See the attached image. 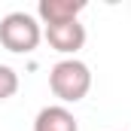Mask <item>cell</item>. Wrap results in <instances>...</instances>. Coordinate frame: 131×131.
I'll list each match as a JSON object with an SVG mask.
<instances>
[{
	"label": "cell",
	"instance_id": "6",
	"mask_svg": "<svg viewBox=\"0 0 131 131\" xmlns=\"http://www.w3.org/2000/svg\"><path fill=\"white\" fill-rule=\"evenodd\" d=\"M15 92H18V73L12 67L0 64V101H9Z\"/></svg>",
	"mask_w": 131,
	"mask_h": 131
},
{
	"label": "cell",
	"instance_id": "3",
	"mask_svg": "<svg viewBox=\"0 0 131 131\" xmlns=\"http://www.w3.org/2000/svg\"><path fill=\"white\" fill-rule=\"evenodd\" d=\"M43 37L49 40V46L55 52H64V55H73L85 46V28L79 21H64V25H46Z\"/></svg>",
	"mask_w": 131,
	"mask_h": 131
},
{
	"label": "cell",
	"instance_id": "4",
	"mask_svg": "<svg viewBox=\"0 0 131 131\" xmlns=\"http://www.w3.org/2000/svg\"><path fill=\"white\" fill-rule=\"evenodd\" d=\"M85 9L82 0H40L37 12L43 18V25H64V21H76V15Z\"/></svg>",
	"mask_w": 131,
	"mask_h": 131
},
{
	"label": "cell",
	"instance_id": "5",
	"mask_svg": "<svg viewBox=\"0 0 131 131\" xmlns=\"http://www.w3.org/2000/svg\"><path fill=\"white\" fill-rule=\"evenodd\" d=\"M34 131H79L67 107H43L34 119Z\"/></svg>",
	"mask_w": 131,
	"mask_h": 131
},
{
	"label": "cell",
	"instance_id": "1",
	"mask_svg": "<svg viewBox=\"0 0 131 131\" xmlns=\"http://www.w3.org/2000/svg\"><path fill=\"white\" fill-rule=\"evenodd\" d=\"M49 89L55 98H61L64 104H76L89 95L92 89V70L89 64L76 61V58H64L52 67L49 73Z\"/></svg>",
	"mask_w": 131,
	"mask_h": 131
},
{
	"label": "cell",
	"instance_id": "2",
	"mask_svg": "<svg viewBox=\"0 0 131 131\" xmlns=\"http://www.w3.org/2000/svg\"><path fill=\"white\" fill-rule=\"evenodd\" d=\"M43 31H40V21L28 15V12H9L0 18V43L3 49L15 52V55H28L40 46Z\"/></svg>",
	"mask_w": 131,
	"mask_h": 131
}]
</instances>
